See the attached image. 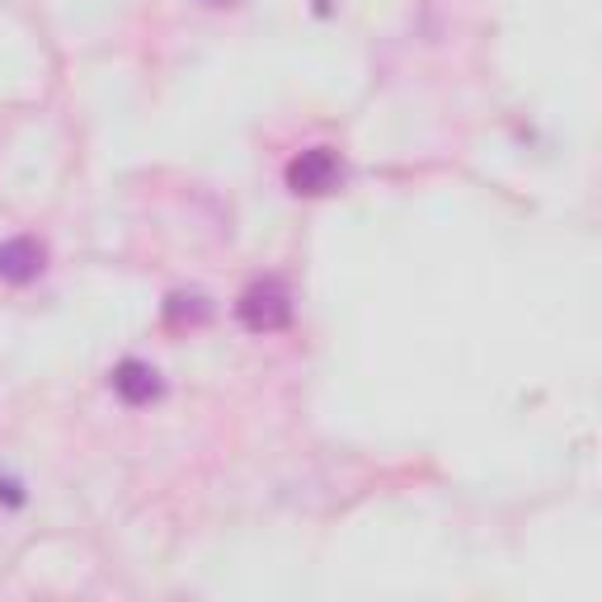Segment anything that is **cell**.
Instances as JSON below:
<instances>
[{"label": "cell", "instance_id": "cell-1", "mask_svg": "<svg viewBox=\"0 0 602 602\" xmlns=\"http://www.w3.org/2000/svg\"><path fill=\"white\" fill-rule=\"evenodd\" d=\"M236 321L250 335H278L292 325V292L283 278H254L246 292L236 297Z\"/></svg>", "mask_w": 602, "mask_h": 602}, {"label": "cell", "instance_id": "cell-2", "mask_svg": "<svg viewBox=\"0 0 602 602\" xmlns=\"http://www.w3.org/2000/svg\"><path fill=\"white\" fill-rule=\"evenodd\" d=\"M339 179H343V165H339V155L329 147L301 151L297 161L288 165V189L297 198H325V193L339 189Z\"/></svg>", "mask_w": 602, "mask_h": 602}, {"label": "cell", "instance_id": "cell-3", "mask_svg": "<svg viewBox=\"0 0 602 602\" xmlns=\"http://www.w3.org/2000/svg\"><path fill=\"white\" fill-rule=\"evenodd\" d=\"M48 268V250L34 236H10L0 240V278L5 283H34Z\"/></svg>", "mask_w": 602, "mask_h": 602}, {"label": "cell", "instance_id": "cell-4", "mask_svg": "<svg viewBox=\"0 0 602 602\" xmlns=\"http://www.w3.org/2000/svg\"><path fill=\"white\" fill-rule=\"evenodd\" d=\"M113 391L123 396V405H151V400H161L165 381L161 372L151 363H141V358H123L118 367H113Z\"/></svg>", "mask_w": 602, "mask_h": 602}, {"label": "cell", "instance_id": "cell-5", "mask_svg": "<svg viewBox=\"0 0 602 602\" xmlns=\"http://www.w3.org/2000/svg\"><path fill=\"white\" fill-rule=\"evenodd\" d=\"M165 315L170 321H189V325H203L212 306H208V297H198V292H175L165 301Z\"/></svg>", "mask_w": 602, "mask_h": 602}, {"label": "cell", "instance_id": "cell-6", "mask_svg": "<svg viewBox=\"0 0 602 602\" xmlns=\"http://www.w3.org/2000/svg\"><path fill=\"white\" fill-rule=\"evenodd\" d=\"M0 499H5V504H24V494H20L14 480H0Z\"/></svg>", "mask_w": 602, "mask_h": 602}]
</instances>
